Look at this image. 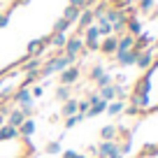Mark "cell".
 <instances>
[{"instance_id": "obj_20", "label": "cell", "mask_w": 158, "mask_h": 158, "mask_svg": "<svg viewBox=\"0 0 158 158\" xmlns=\"http://www.w3.org/2000/svg\"><path fill=\"white\" fill-rule=\"evenodd\" d=\"M68 30H70V23L63 19V16H60V19L54 23V30H51V33H68Z\"/></svg>"}, {"instance_id": "obj_19", "label": "cell", "mask_w": 158, "mask_h": 158, "mask_svg": "<svg viewBox=\"0 0 158 158\" xmlns=\"http://www.w3.org/2000/svg\"><path fill=\"white\" fill-rule=\"evenodd\" d=\"M107 112L109 114H121V112H123V102H121V100H112V102H107Z\"/></svg>"}, {"instance_id": "obj_3", "label": "cell", "mask_w": 158, "mask_h": 158, "mask_svg": "<svg viewBox=\"0 0 158 158\" xmlns=\"http://www.w3.org/2000/svg\"><path fill=\"white\" fill-rule=\"evenodd\" d=\"M33 100V93H30V86H19V89L12 93V98H10V102H14V107H19V105H23V102H30Z\"/></svg>"}, {"instance_id": "obj_5", "label": "cell", "mask_w": 158, "mask_h": 158, "mask_svg": "<svg viewBox=\"0 0 158 158\" xmlns=\"http://www.w3.org/2000/svg\"><path fill=\"white\" fill-rule=\"evenodd\" d=\"M93 21H95V14H93V10H91V7H86V10H81V14H79V19H77V26H79V30H86L89 26H93Z\"/></svg>"}, {"instance_id": "obj_29", "label": "cell", "mask_w": 158, "mask_h": 158, "mask_svg": "<svg viewBox=\"0 0 158 158\" xmlns=\"http://www.w3.org/2000/svg\"><path fill=\"white\" fill-rule=\"evenodd\" d=\"M2 86H5V84H2V79H0V91H2Z\"/></svg>"}, {"instance_id": "obj_22", "label": "cell", "mask_w": 158, "mask_h": 158, "mask_svg": "<svg viewBox=\"0 0 158 158\" xmlns=\"http://www.w3.org/2000/svg\"><path fill=\"white\" fill-rule=\"evenodd\" d=\"M81 118H84L81 114H74V116H68V118H65V123H63V126H65V128L70 130V128H74V126H77L79 121H81Z\"/></svg>"}, {"instance_id": "obj_23", "label": "cell", "mask_w": 158, "mask_h": 158, "mask_svg": "<svg viewBox=\"0 0 158 158\" xmlns=\"http://www.w3.org/2000/svg\"><path fill=\"white\" fill-rule=\"evenodd\" d=\"M37 79H40V72H26V79H23L21 86H30V84H35Z\"/></svg>"}, {"instance_id": "obj_15", "label": "cell", "mask_w": 158, "mask_h": 158, "mask_svg": "<svg viewBox=\"0 0 158 158\" xmlns=\"http://www.w3.org/2000/svg\"><path fill=\"white\" fill-rule=\"evenodd\" d=\"M79 14H81V10H77V7H70V5H68V7H65V12H63V19L68 21L70 26H72V23H77Z\"/></svg>"}, {"instance_id": "obj_30", "label": "cell", "mask_w": 158, "mask_h": 158, "mask_svg": "<svg viewBox=\"0 0 158 158\" xmlns=\"http://www.w3.org/2000/svg\"><path fill=\"white\" fill-rule=\"evenodd\" d=\"M77 158H86V156H81V153H77Z\"/></svg>"}, {"instance_id": "obj_10", "label": "cell", "mask_w": 158, "mask_h": 158, "mask_svg": "<svg viewBox=\"0 0 158 158\" xmlns=\"http://www.w3.org/2000/svg\"><path fill=\"white\" fill-rule=\"evenodd\" d=\"M77 105H79V100H74V98L65 100V102H63V109H60V114H63L65 118H68V116H74V114H79Z\"/></svg>"}, {"instance_id": "obj_27", "label": "cell", "mask_w": 158, "mask_h": 158, "mask_svg": "<svg viewBox=\"0 0 158 158\" xmlns=\"http://www.w3.org/2000/svg\"><path fill=\"white\" fill-rule=\"evenodd\" d=\"M7 23H10V14L5 12V14H0V28H5Z\"/></svg>"}, {"instance_id": "obj_12", "label": "cell", "mask_w": 158, "mask_h": 158, "mask_svg": "<svg viewBox=\"0 0 158 158\" xmlns=\"http://www.w3.org/2000/svg\"><path fill=\"white\" fill-rule=\"evenodd\" d=\"M54 95H56V100L58 102H65V100H70L72 98V86H56V91H54Z\"/></svg>"}, {"instance_id": "obj_21", "label": "cell", "mask_w": 158, "mask_h": 158, "mask_svg": "<svg viewBox=\"0 0 158 158\" xmlns=\"http://www.w3.org/2000/svg\"><path fill=\"white\" fill-rule=\"evenodd\" d=\"M102 74H105V68H102V65H93V68H91V72H89V79L98 81V79L102 77Z\"/></svg>"}, {"instance_id": "obj_18", "label": "cell", "mask_w": 158, "mask_h": 158, "mask_svg": "<svg viewBox=\"0 0 158 158\" xmlns=\"http://www.w3.org/2000/svg\"><path fill=\"white\" fill-rule=\"evenodd\" d=\"M44 151L49 153V156H58V153H63V147H60V142H49L44 147Z\"/></svg>"}, {"instance_id": "obj_4", "label": "cell", "mask_w": 158, "mask_h": 158, "mask_svg": "<svg viewBox=\"0 0 158 158\" xmlns=\"http://www.w3.org/2000/svg\"><path fill=\"white\" fill-rule=\"evenodd\" d=\"M44 51H47V44L42 40H33V42H28V47H26V56H28V58H40Z\"/></svg>"}, {"instance_id": "obj_6", "label": "cell", "mask_w": 158, "mask_h": 158, "mask_svg": "<svg viewBox=\"0 0 158 158\" xmlns=\"http://www.w3.org/2000/svg\"><path fill=\"white\" fill-rule=\"evenodd\" d=\"M19 137H21L19 128H14V126H10V123H2V126H0V142H7V139H19Z\"/></svg>"}, {"instance_id": "obj_8", "label": "cell", "mask_w": 158, "mask_h": 158, "mask_svg": "<svg viewBox=\"0 0 158 158\" xmlns=\"http://www.w3.org/2000/svg\"><path fill=\"white\" fill-rule=\"evenodd\" d=\"M116 49H118V37H112V35H109V37H105L102 42H100V51H102V54H116Z\"/></svg>"}, {"instance_id": "obj_13", "label": "cell", "mask_w": 158, "mask_h": 158, "mask_svg": "<svg viewBox=\"0 0 158 158\" xmlns=\"http://www.w3.org/2000/svg\"><path fill=\"white\" fill-rule=\"evenodd\" d=\"M40 68H42V60L40 58H28L26 63H21V72H40Z\"/></svg>"}, {"instance_id": "obj_2", "label": "cell", "mask_w": 158, "mask_h": 158, "mask_svg": "<svg viewBox=\"0 0 158 158\" xmlns=\"http://www.w3.org/2000/svg\"><path fill=\"white\" fill-rule=\"evenodd\" d=\"M60 74V84L63 86H74L79 81V77H81V70L77 68V65H72V68H65L63 72H58Z\"/></svg>"}, {"instance_id": "obj_7", "label": "cell", "mask_w": 158, "mask_h": 158, "mask_svg": "<svg viewBox=\"0 0 158 158\" xmlns=\"http://www.w3.org/2000/svg\"><path fill=\"white\" fill-rule=\"evenodd\" d=\"M98 158H109V156H114V153H118V144L116 142H100V147H98Z\"/></svg>"}, {"instance_id": "obj_1", "label": "cell", "mask_w": 158, "mask_h": 158, "mask_svg": "<svg viewBox=\"0 0 158 158\" xmlns=\"http://www.w3.org/2000/svg\"><path fill=\"white\" fill-rule=\"evenodd\" d=\"M84 51V37L81 35H70L68 42L63 47V54H70V56H79Z\"/></svg>"}, {"instance_id": "obj_16", "label": "cell", "mask_w": 158, "mask_h": 158, "mask_svg": "<svg viewBox=\"0 0 158 158\" xmlns=\"http://www.w3.org/2000/svg\"><path fill=\"white\" fill-rule=\"evenodd\" d=\"M100 137H102V142H114V137H116V128H114V126H105V128H100Z\"/></svg>"}, {"instance_id": "obj_11", "label": "cell", "mask_w": 158, "mask_h": 158, "mask_svg": "<svg viewBox=\"0 0 158 158\" xmlns=\"http://www.w3.org/2000/svg\"><path fill=\"white\" fill-rule=\"evenodd\" d=\"M49 47H54V49H63L65 42H68V33H51L49 35Z\"/></svg>"}, {"instance_id": "obj_28", "label": "cell", "mask_w": 158, "mask_h": 158, "mask_svg": "<svg viewBox=\"0 0 158 158\" xmlns=\"http://www.w3.org/2000/svg\"><path fill=\"white\" fill-rule=\"evenodd\" d=\"M60 156H63V158H77V151H70V149H68V151H63Z\"/></svg>"}, {"instance_id": "obj_24", "label": "cell", "mask_w": 158, "mask_h": 158, "mask_svg": "<svg viewBox=\"0 0 158 158\" xmlns=\"http://www.w3.org/2000/svg\"><path fill=\"white\" fill-rule=\"evenodd\" d=\"M70 7H77V10H86L89 7V0H68Z\"/></svg>"}, {"instance_id": "obj_9", "label": "cell", "mask_w": 158, "mask_h": 158, "mask_svg": "<svg viewBox=\"0 0 158 158\" xmlns=\"http://www.w3.org/2000/svg\"><path fill=\"white\" fill-rule=\"evenodd\" d=\"M23 121H26V116H23V114L19 112V107H14V109H12L10 114H7V118H5V123L14 126V128H19V126L23 123Z\"/></svg>"}, {"instance_id": "obj_17", "label": "cell", "mask_w": 158, "mask_h": 158, "mask_svg": "<svg viewBox=\"0 0 158 158\" xmlns=\"http://www.w3.org/2000/svg\"><path fill=\"white\" fill-rule=\"evenodd\" d=\"M19 112L23 114L26 118H33V114H35V105H33V100H30V102H23V105H19Z\"/></svg>"}, {"instance_id": "obj_14", "label": "cell", "mask_w": 158, "mask_h": 158, "mask_svg": "<svg viewBox=\"0 0 158 158\" xmlns=\"http://www.w3.org/2000/svg\"><path fill=\"white\" fill-rule=\"evenodd\" d=\"M35 128H37V126H35L33 118H26L23 123L19 126V133H21V137H30V135L35 133Z\"/></svg>"}, {"instance_id": "obj_25", "label": "cell", "mask_w": 158, "mask_h": 158, "mask_svg": "<svg viewBox=\"0 0 158 158\" xmlns=\"http://www.w3.org/2000/svg\"><path fill=\"white\" fill-rule=\"evenodd\" d=\"M98 86H100V89H102V86H112V77H109V74H107V72H105V74H102V77H100V79H98Z\"/></svg>"}, {"instance_id": "obj_26", "label": "cell", "mask_w": 158, "mask_h": 158, "mask_svg": "<svg viewBox=\"0 0 158 158\" xmlns=\"http://www.w3.org/2000/svg\"><path fill=\"white\" fill-rule=\"evenodd\" d=\"M30 93H33V98H40V95H44V86H33Z\"/></svg>"}]
</instances>
